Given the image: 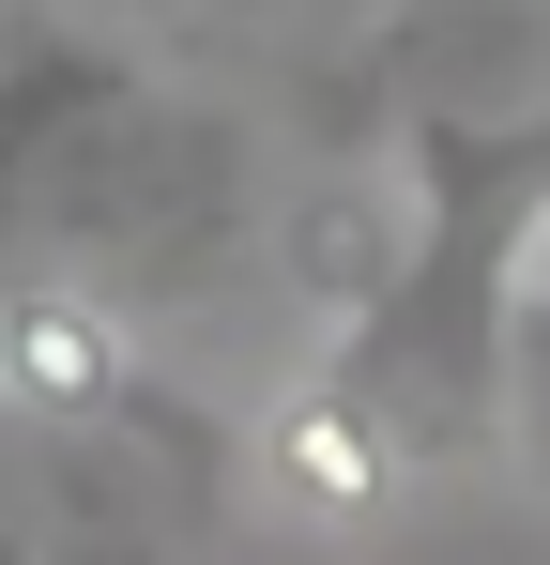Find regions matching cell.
I'll list each match as a JSON object with an SVG mask.
<instances>
[{"label": "cell", "mask_w": 550, "mask_h": 565, "mask_svg": "<svg viewBox=\"0 0 550 565\" xmlns=\"http://www.w3.org/2000/svg\"><path fill=\"white\" fill-rule=\"evenodd\" d=\"M550 230V93L536 107H413V199L382 276L337 290V337L275 382L261 473L275 520L367 535L458 473H505L520 444V306Z\"/></svg>", "instance_id": "obj_1"}, {"label": "cell", "mask_w": 550, "mask_h": 565, "mask_svg": "<svg viewBox=\"0 0 550 565\" xmlns=\"http://www.w3.org/2000/svg\"><path fill=\"white\" fill-rule=\"evenodd\" d=\"M230 138L169 107L138 62L77 46L62 15H31L0 46V245L15 276H62V290H107L123 321L183 290L214 245H230Z\"/></svg>", "instance_id": "obj_2"}, {"label": "cell", "mask_w": 550, "mask_h": 565, "mask_svg": "<svg viewBox=\"0 0 550 565\" xmlns=\"http://www.w3.org/2000/svg\"><path fill=\"white\" fill-rule=\"evenodd\" d=\"M0 565H46V535H31V520H15V504H0Z\"/></svg>", "instance_id": "obj_3"}, {"label": "cell", "mask_w": 550, "mask_h": 565, "mask_svg": "<svg viewBox=\"0 0 550 565\" xmlns=\"http://www.w3.org/2000/svg\"><path fill=\"white\" fill-rule=\"evenodd\" d=\"M536 306H550V230H536Z\"/></svg>", "instance_id": "obj_4"}, {"label": "cell", "mask_w": 550, "mask_h": 565, "mask_svg": "<svg viewBox=\"0 0 550 565\" xmlns=\"http://www.w3.org/2000/svg\"><path fill=\"white\" fill-rule=\"evenodd\" d=\"M0 444H15V413H0Z\"/></svg>", "instance_id": "obj_5"}]
</instances>
